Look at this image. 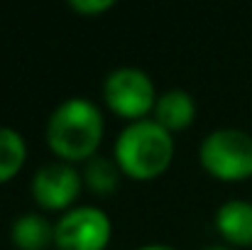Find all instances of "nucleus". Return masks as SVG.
Instances as JSON below:
<instances>
[{
	"mask_svg": "<svg viewBox=\"0 0 252 250\" xmlns=\"http://www.w3.org/2000/svg\"><path fill=\"white\" fill-rule=\"evenodd\" d=\"M135 250H176L174 246H167V243H147V246H140Z\"/></svg>",
	"mask_w": 252,
	"mask_h": 250,
	"instance_id": "nucleus-13",
	"label": "nucleus"
},
{
	"mask_svg": "<svg viewBox=\"0 0 252 250\" xmlns=\"http://www.w3.org/2000/svg\"><path fill=\"white\" fill-rule=\"evenodd\" d=\"M216 228L233 246H252V201L228 199L216 209Z\"/></svg>",
	"mask_w": 252,
	"mask_h": 250,
	"instance_id": "nucleus-7",
	"label": "nucleus"
},
{
	"mask_svg": "<svg viewBox=\"0 0 252 250\" xmlns=\"http://www.w3.org/2000/svg\"><path fill=\"white\" fill-rule=\"evenodd\" d=\"M201 167L220 181H243L252 177V135L240 128L211 130L198 147Z\"/></svg>",
	"mask_w": 252,
	"mask_h": 250,
	"instance_id": "nucleus-3",
	"label": "nucleus"
},
{
	"mask_svg": "<svg viewBox=\"0 0 252 250\" xmlns=\"http://www.w3.org/2000/svg\"><path fill=\"white\" fill-rule=\"evenodd\" d=\"M84 186V177L71 162L57 160L42 165L32 177V196L42 209L69 211Z\"/></svg>",
	"mask_w": 252,
	"mask_h": 250,
	"instance_id": "nucleus-6",
	"label": "nucleus"
},
{
	"mask_svg": "<svg viewBox=\"0 0 252 250\" xmlns=\"http://www.w3.org/2000/svg\"><path fill=\"white\" fill-rule=\"evenodd\" d=\"M120 167L115 160L105 157V155H93L84 162V184L98 196H108L118 189L120 184Z\"/></svg>",
	"mask_w": 252,
	"mask_h": 250,
	"instance_id": "nucleus-10",
	"label": "nucleus"
},
{
	"mask_svg": "<svg viewBox=\"0 0 252 250\" xmlns=\"http://www.w3.org/2000/svg\"><path fill=\"white\" fill-rule=\"evenodd\" d=\"M113 157L123 174L132 179H155L171 165L174 138L155 118L132 120L118 133Z\"/></svg>",
	"mask_w": 252,
	"mask_h": 250,
	"instance_id": "nucleus-2",
	"label": "nucleus"
},
{
	"mask_svg": "<svg viewBox=\"0 0 252 250\" xmlns=\"http://www.w3.org/2000/svg\"><path fill=\"white\" fill-rule=\"evenodd\" d=\"M203 250H233L230 246H220V243H213V246H206Z\"/></svg>",
	"mask_w": 252,
	"mask_h": 250,
	"instance_id": "nucleus-14",
	"label": "nucleus"
},
{
	"mask_svg": "<svg viewBox=\"0 0 252 250\" xmlns=\"http://www.w3.org/2000/svg\"><path fill=\"white\" fill-rule=\"evenodd\" d=\"M69 7L81 15H98L115 7V0H69Z\"/></svg>",
	"mask_w": 252,
	"mask_h": 250,
	"instance_id": "nucleus-12",
	"label": "nucleus"
},
{
	"mask_svg": "<svg viewBox=\"0 0 252 250\" xmlns=\"http://www.w3.org/2000/svg\"><path fill=\"white\" fill-rule=\"evenodd\" d=\"M193 118H196V101L184 88H169L155 103V120L162 128H167L169 133L189 128Z\"/></svg>",
	"mask_w": 252,
	"mask_h": 250,
	"instance_id": "nucleus-8",
	"label": "nucleus"
},
{
	"mask_svg": "<svg viewBox=\"0 0 252 250\" xmlns=\"http://www.w3.org/2000/svg\"><path fill=\"white\" fill-rule=\"evenodd\" d=\"M113 236L108 214L98 206H74L54 223V246L59 250H105Z\"/></svg>",
	"mask_w": 252,
	"mask_h": 250,
	"instance_id": "nucleus-5",
	"label": "nucleus"
},
{
	"mask_svg": "<svg viewBox=\"0 0 252 250\" xmlns=\"http://www.w3.org/2000/svg\"><path fill=\"white\" fill-rule=\"evenodd\" d=\"M27 145L25 138L7 125H0V184L10 181L25 165Z\"/></svg>",
	"mask_w": 252,
	"mask_h": 250,
	"instance_id": "nucleus-11",
	"label": "nucleus"
},
{
	"mask_svg": "<svg viewBox=\"0 0 252 250\" xmlns=\"http://www.w3.org/2000/svg\"><path fill=\"white\" fill-rule=\"evenodd\" d=\"M157 91L147 71L137 67H118L103 81V101L105 106L120 115L132 120H142L150 110H155Z\"/></svg>",
	"mask_w": 252,
	"mask_h": 250,
	"instance_id": "nucleus-4",
	"label": "nucleus"
},
{
	"mask_svg": "<svg viewBox=\"0 0 252 250\" xmlns=\"http://www.w3.org/2000/svg\"><path fill=\"white\" fill-rule=\"evenodd\" d=\"M47 145L64 162H84L98 155L105 120L100 108L84 96L62 101L47 120Z\"/></svg>",
	"mask_w": 252,
	"mask_h": 250,
	"instance_id": "nucleus-1",
	"label": "nucleus"
},
{
	"mask_svg": "<svg viewBox=\"0 0 252 250\" xmlns=\"http://www.w3.org/2000/svg\"><path fill=\"white\" fill-rule=\"evenodd\" d=\"M10 238L17 250H47L49 243H54V223L37 211L20 214L12 221Z\"/></svg>",
	"mask_w": 252,
	"mask_h": 250,
	"instance_id": "nucleus-9",
	"label": "nucleus"
}]
</instances>
